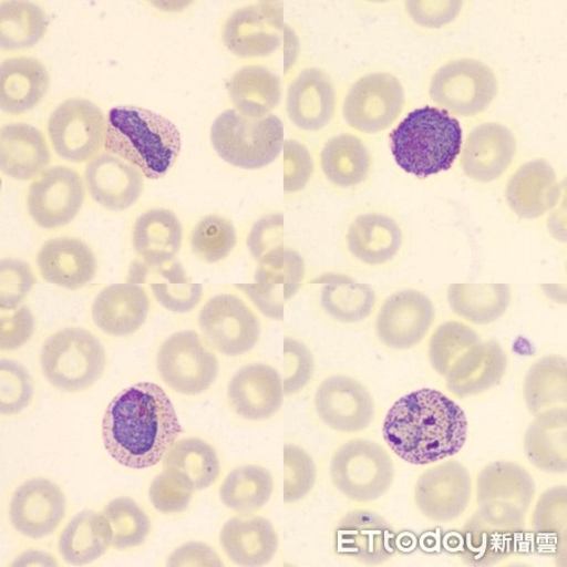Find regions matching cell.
I'll list each match as a JSON object with an SVG mask.
<instances>
[{
  "mask_svg": "<svg viewBox=\"0 0 567 567\" xmlns=\"http://www.w3.org/2000/svg\"><path fill=\"white\" fill-rule=\"evenodd\" d=\"M102 432L109 455L141 471L166 458L183 429L167 392L157 383L140 382L109 402Z\"/></svg>",
  "mask_w": 567,
  "mask_h": 567,
  "instance_id": "cell-1",
  "label": "cell"
},
{
  "mask_svg": "<svg viewBox=\"0 0 567 567\" xmlns=\"http://www.w3.org/2000/svg\"><path fill=\"white\" fill-rule=\"evenodd\" d=\"M383 439L401 461L430 465L458 454L468 435L464 410L443 392L422 389L395 402L383 422Z\"/></svg>",
  "mask_w": 567,
  "mask_h": 567,
  "instance_id": "cell-2",
  "label": "cell"
},
{
  "mask_svg": "<svg viewBox=\"0 0 567 567\" xmlns=\"http://www.w3.org/2000/svg\"><path fill=\"white\" fill-rule=\"evenodd\" d=\"M105 151L133 164L145 178L166 177L182 148L178 127L169 118L140 106L109 110Z\"/></svg>",
  "mask_w": 567,
  "mask_h": 567,
  "instance_id": "cell-3",
  "label": "cell"
},
{
  "mask_svg": "<svg viewBox=\"0 0 567 567\" xmlns=\"http://www.w3.org/2000/svg\"><path fill=\"white\" fill-rule=\"evenodd\" d=\"M462 145L458 118L435 106L413 110L390 135L391 153L398 166L417 178L450 171L462 153Z\"/></svg>",
  "mask_w": 567,
  "mask_h": 567,
  "instance_id": "cell-4",
  "label": "cell"
},
{
  "mask_svg": "<svg viewBox=\"0 0 567 567\" xmlns=\"http://www.w3.org/2000/svg\"><path fill=\"white\" fill-rule=\"evenodd\" d=\"M209 142L228 166L258 171L279 158L286 143V130L277 115L249 117L227 109L209 130Z\"/></svg>",
  "mask_w": 567,
  "mask_h": 567,
  "instance_id": "cell-5",
  "label": "cell"
},
{
  "mask_svg": "<svg viewBox=\"0 0 567 567\" xmlns=\"http://www.w3.org/2000/svg\"><path fill=\"white\" fill-rule=\"evenodd\" d=\"M40 365L52 388L69 393L86 391L103 378L105 347L89 329L63 328L44 341Z\"/></svg>",
  "mask_w": 567,
  "mask_h": 567,
  "instance_id": "cell-6",
  "label": "cell"
},
{
  "mask_svg": "<svg viewBox=\"0 0 567 567\" xmlns=\"http://www.w3.org/2000/svg\"><path fill=\"white\" fill-rule=\"evenodd\" d=\"M536 496V483L523 465L493 462L477 478L478 514L488 523L520 533Z\"/></svg>",
  "mask_w": 567,
  "mask_h": 567,
  "instance_id": "cell-7",
  "label": "cell"
},
{
  "mask_svg": "<svg viewBox=\"0 0 567 567\" xmlns=\"http://www.w3.org/2000/svg\"><path fill=\"white\" fill-rule=\"evenodd\" d=\"M334 487L357 503L379 501L395 481V465L385 447L369 439H353L334 452L329 466Z\"/></svg>",
  "mask_w": 567,
  "mask_h": 567,
  "instance_id": "cell-8",
  "label": "cell"
},
{
  "mask_svg": "<svg viewBox=\"0 0 567 567\" xmlns=\"http://www.w3.org/2000/svg\"><path fill=\"white\" fill-rule=\"evenodd\" d=\"M155 364L162 381L183 396L204 395L219 374L215 351L192 329L167 337L159 346Z\"/></svg>",
  "mask_w": 567,
  "mask_h": 567,
  "instance_id": "cell-9",
  "label": "cell"
},
{
  "mask_svg": "<svg viewBox=\"0 0 567 567\" xmlns=\"http://www.w3.org/2000/svg\"><path fill=\"white\" fill-rule=\"evenodd\" d=\"M498 79L487 63L455 59L439 68L430 80L429 95L445 112L463 117L477 116L495 102Z\"/></svg>",
  "mask_w": 567,
  "mask_h": 567,
  "instance_id": "cell-10",
  "label": "cell"
},
{
  "mask_svg": "<svg viewBox=\"0 0 567 567\" xmlns=\"http://www.w3.org/2000/svg\"><path fill=\"white\" fill-rule=\"evenodd\" d=\"M406 103L401 80L386 71H374L352 82L342 103V116L354 132L377 135L398 122Z\"/></svg>",
  "mask_w": 567,
  "mask_h": 567,
  "instance_id": "cell-11",
  "label": "cell"
},
{
  "mask_svg": "<svg viewBox=\"0 0 567 567\" xmlns=\"http://www.w3.org/2000/svg\"><path fill=\"white\" fill-rule=\"evenodd\" d=\"M107 118L94 102L68 99L53 110L48 122L52 150L62 161L84 163L105 145Z\"/></svg>",
  "mask_w": 567,
  "mask_h": 567,
  "instance_id": "cell-12",
  "label": "cell"
},
{
  "mask_svg": "<svg viewBox=\"0 0 567 567\" xmlns=\"http://www.w3.org/2000/svg\"><path fill=\"white\" fill-rule=\"evenodd\" d=\"M197 324L204 341L226 357L249 353L260 341L261 323L258 315L233 292H221L209 298L199 310Z\"/></svg>",
  "mask_w": 567,
  "mask_h": 567,
  "instance_id": "cell-13",
  "label": "cell"
},
{
  "mask_svg": "<svg viewBox=\"0 0 567 567\" xmlns=\"http://www.w3.org/2000/svg\"><path fill=\"white\" fill-rule=\"evenodd\" d=\"M306 272L301 255L282 244L258 261L254 282L235 284V288L244 292L264 317L282 320L286 305L303 286Z\"/></svg>",
  "mask_w": 567,
  "mask_h": 567,
  "instance_id": "cell-14",
  "label": "cell"
},
{
  "mask_svg": "<svg viewBox=\"0 0 567 567\" xmlns=\"http://www.w3.org/2000/svg\"><path fill=\"white\" fill-rule=\"evenodd\" d=\"M284 41L286 22L280 3L259 2L237 8L224 23L225 48L239 59L270 58Z\"/></svg>",
  "mask_w": 567,
  "mask_h": 567,
  "instance_id": "cell-15",
  "label": "cell"
},
{
  "mask_svg": "<svg viewBox=\"0 0 567 567\" xmlns=\"http://www.w3.org/2000/svg\"><path fill=\"white\" fill-rule=\"evenodd\" d=\"M85 198V181L80 173L68 166H53L33 179L25 206L37 226L58 230L75 221Z\"/></svg>",
  "mask_w": 567,
  "mask_h": 567,
  "instance_id": "cell-16",
  "label": "cell"
},
{
  "mask_svg": "<svg viewBox=\"0 0 567 567\" xmlns=\"http://www.w3.org/2000/svg\"><path fill=\"white\" fill-rule=\"evenodd\" d=\"M472 497V475L458 461L432 466L420 475L415 486L420 514L437 524L461 518L470 508Z\"/></svg>",
  "mask_w": 567,
  "mask_h": 567,
  "instance_id": "cell-17",
  "label": "cell"
},
{
  "mask_svg": "<svg viewBox=\"0 0 567 567\" xmlns=\"http://www.w3.org/2000/svg\"><path fill=\"white\" fill-rule=\"evenodd\" d=\"M435 322L433 301L416 289L392 292L379 309L377 333L393 351H408L422 343Z\"/></svg>",
  "mask_w": 567,
  "mask_h": 567,
  "instance_id": "cell-18",
  "label": "cell"
},
{
  "mask_svg": "<svg viewBox=\"0 0 567 567\" xmlns=\"http://www.w3.org/2000/svg\"><path fill=\"white\" fill-rule=\"evenodd\" d=\"M68 514L65 493L45 478L23 482L9 502V520L16 532L31 539H42L56 533Z\"/></svg>",
  "mask_w": 567,
  "mask_h": 567,
  "instance_id": "cell-19",
  "label": "cell"
},
{
  "mask_svg": "<svg viewBox=\"0 0 567 567\" xmlns=\"http://www.w3.org/2000/svg\"><path fill=\"white\" fill-rule=\"evenodd\" d=\"M315 405L320 422L343 434L363 432L377 413L369 389L343 374H334L320 382Z\"/></svg>",
  "mask_w": 567,
  "mask_h": 567,
  "instance_id": "cell-20",
  "label": "cell"
},
{
  "mask_svg": "<svg viewBox=\"0 0 567 567\" xmlns=\"http://www.w3.org/2000/svg\"><path fill=\"white\" fill-rule=\"evenodd\" d=\"M395 538L392 526L377 512L354 509L336 528V551L364 565H381L395 555Z\"/></svg>",
  "mask_w": 567,
  "mask_h": 567,
  "instance_id": "cell-21",
  "label": "cell"
},
{
  "mask_svg": "<svg viewBox=\"0 0 567 567\" xmlns=\"http://www.w3.org/2000/svg\"><path fill=\"white\" fill-rule=\"evenodd\" d=\"M84 181L91 199L107 212L132 208L143 195V173L116 155L97 154L85 167Z\"/></svg>",
  "mask_w": 567,
  "mask_h": 567,
  "instance_id": "cell-22",
  "label": "cell"
},
{
  "mask_svg": "<svg viewBox=\"0 0 567 567\" xmlns=\"http://www.w3.org/2000/svg\"><path fill=\"white\" fill-rule=\"evenodd\" d=\"M337 103L333 81L319 68L301 70L287 90V114L299 131H324L333 122Z\"/></svg>",
  "mask_w": 567,
  "mask_h": 567,
  "instance_id": "cell-23",
  "label": "cell"
},
{
  "mask_svg": "<svg viewBox=\"0 0 567 567\" xmlns=\"http://www.w3.org/2000/svg\"><path fill=\"white\" fill-rule=\"evenodd\" d=\"M284 395L280 373L265 363L244 365L227 386V399L235 413L255 423L276 416L282 406Z\"/></svg>",
  "mask_w": 567,
  "mask_h": 567,
  "instance_id": "cell-24",
  "label": "cell"
},
{
  "mask_svg": "<svg viewBox=\"0 0 567 567\" xmlns=\"http://www.w3.org/2000/svg\"><path fill=\"white\" fill-rule=\"evenodd\" d=\"M126 281L148 286L155 301L171 313H190L204 297V287L190 280L177 259L163 262L135 259L127 271Z\"/></svg>",
  "mask_w": 567,
  "mask_h": 567,
  "instance_id": "cell-25",
  "label": "cell"
},
{
  "mask_svg": "<svg viewBox=\"0 0 567 567\" xmlns=\"http://www.w3.org/2000/svg\"><path fill=\"white\" fill-rule=\"evenodd\" d=\"M517 153V142L508 126L483 123L466 136L462 153V169L466 177L480 183L501 178Z\"/></svg>",
  "mask_w": 567,
  "mask_h": 567,
  "instance_id": "cell-26",
  "label": "cell"
},
{
  "mask_svg": "<svg viewBox=\"0 0 567 567\" xmlns=\"http://www.w3.org/2000/svg\"><path fill=\"white\" fill-rule=\"evenodd\" d=\"M35 267L51 286L80 290L95 279L99 265L85 241L78 237H53L37 252Z\"/></svg>",
  "mask_w": 567,
  "mask_h": 567,
  "instance_id": "cell-27",
  "label": "cell"
},
{
  "mask_svg": "<svg viewBox=\"0 0 567 567\" xmlns=\"http://www.w3.org/2000/svg\"><path fill=\"white\" fill-rule=\"evenodd\" d=\"M151 312V298L143 286L113 284L99 292L91 317L95 326L110 337L124 338L141 331Z\"/></svg>",
  "mask_w": 567,
  "mask_h": 567,
  "instance_id": "cell-28",
  "label": "cell"
},
{
  "mask_svg": "<svg viewBox=\"0 0 567 567\" xmlns=\"http://www.w3.org/2000/svg\"><path fill=\"white\" fill-rule=\"evenodd\" d=\"M404 246V231L398 219L382 213L353 217L346 233V248L365 267H383L395 260Z\"/></svg>",
  "mask_w": 567,
  "mask_h": 567,
  "instance_id": "cell-29",
  "label": "cell"
},
{
  "mask_svg": "<svg viewBox=\"0 0 567 567\" xmlns=\"http://www.w3.org/2000/svg\"><path fill=\"white\" fill-rule=\"evenodd\" d=\"M561 197L559 178L551 164L538 158L523 164L508 181L506 198L512 213L536 219L550 213Z\"/></svg>",
  "mask_w": 567,
  "mask_h": 567,
  "instance_id": "cell-30",
  "label": "cell"
},
{
  "mask_svg": "<svg viewBox=\"0 0 567 567\" xmlns=\"http://www.w3.org/2000/svg\"><path fill=\"white\" fill-rule=\"evenodd\" d=\"M219 545L237 566L270 564L279 550V536L269 519L260 516L234 517L219 532Z\"/></svg>",
  "mask_w": 567,
  "mask_h": 567,
  "instance_id": "cell-31",
  "label": "cell"
},
{
  "mask_svg": "<svg viewBox=\"0 0 567 567\" xmlns=\"http://www.w3.org/2000/svg\"><path fill=\"white\" fill-rule=\"evenodd\" d=\"M52 154L44 134L31 124L9 123L0 133V167L9 178L32 181L48 171Z\"/></svg>",
  "mask_w": 567,
  "mask_h": 567,
  "instance_id": "cell-32",
  "label": "cell"
},
{
  "mask_svg": "<svg viewBox=\"0 0 567 567\" xmlns=\"http://www.w3.org/2000/svg\"><path fill=\"white\" fill-rule=\"evenodd\" d=\"M50 89V73L35 58L14 56L0 66V107L7 115L20 116L42 103Z\"/></svg>",
  "mask_w": 567,
  "mask_h": 567,
  "instance_id": "cell-33",
  "label": "cell"
},
{
  "mask_svg": "<svg viewBox=\"0 0 567 567\" xmlns=\"http://www.w3.org/2000/svg\"><path fill=\"white\" fill-rule=\"evenodd\" d=\"M507 355L495 341H481L466 351L444 378L447 391L460 399L481 395L502 381Z\"/></svg>",
  "mask_w": 567,
  "mask_h": 567,
  "instance_id": "cell-34",
  "label": "cell"
},
{
  "mask_svg": "<svg viewBox=\"0 0 567 567\" xmlns=\"http://www.w3.org/2000/svg\"><path fill=\"white\" fill-rule=\"evenodd\" d=\"M181 219L169 208L154 207L136 217L132 244L138 258L146 262L177 259L185 239Z\"/></svg>",
  "mask_w": 567,
  "mask_h": 567,
  "instance_id": "cell-35",
  "label": "cell"
},
{
  "mask_svg": "<svg viewBox=\"0 0 567 567\" xmlns=\"http://www.w3.org/2000/svg\"><path fill=\"white\" fill-rule=\"evenodd\" d=\"M319 167L332 186L342 189L359 187L370 176L371 153L359 135L338 133L320 150Z\"/></svg>",
  "mask_w": 567,
  "mask_h": 567,
  "instance_id": "cell-36",
  "label": "cell"
},
{
  "mask_svg": "<svg viewBox=\"0 0 567 567\" xmlns=\"http://www.w3.org/2000/svg\"><path fill=\"white\" fill-rule=\"evenodd\" d=\"M567 413L565 406L536 415L525 435V453L537 470L550 474L567 471Z\"/></svg>",
  "mask_w": 567,
  "mask_h": 567,
  "instance_id": "cell-37",
  "label": "cell"
},
{
  "mask_svg": "<svg viewBox=\"0 0 567 567\" xmlns=\"http://www.w3.org/2000/svg\"><path fill=\"white\" fill-rule=\"evenodd\" d=\"M320 286L319 303L328 317L344 324L368 319L378 305L377 292L344 274L327 272L313 284Z\"/></svg>",
  "mask_w": 567,
  "mask_h": 567,
  "instance_id": "cell-38",
  "label": "cell"
},
{
  "mask_svg": "<svg viewBox=\"0 0 567 567\" xmlns=\"http://www.w3.org/2000/svg\"><path fill=\"white\" fill-rule=\"evenodd\" d=\"M228 99L236 112L249 117L271 115L281 102V80L262 65H246L227 81Z\"/></svg>",
  "mask_w": 567,
  "mask_h": 567,
  "instance_id": "cell-39",
  "label": "cell"
},
{
  "mask_svg": "<svg viewBox=\"0 0 567 567\" xmlns=\"http://www.w3.org/2000/svg\"><path fill=\"white\" fill-rule=\"evenodd\" d=\"M113 546L112 529L102 512L82 511L63 528L58 542L62 560L80 566L97 561Z\"/></svg>",
  "mask_w": 567,
  "mask_h": 567,
  "instance_id": "cell-40",
  "label": "cell"
},
{
  "mask_svg": "<svg viewBox=\"0 0 567 567\" xmlns=\"http://www.w3.org/2000/svg\"><path fill=\"white\" fill-rule=\"evenodd\" d=\"M519 533L488 523L478 512L466 520L461 534L463 560L473 566H492L515 555Z\"/></svg>",
  "mask_w": 567,
  "mask_h": 567,
  "instance_id": "cell-41",
  "label": "cell"
},
{
  "mask_svg": "<svg viewBox=\"0 0 567 567\" xmlns=\"http://www.w3.org/2000/svg\"><path fill=\"white\" fill-rule=\"evenodd\" d=\"M512 300L507 284H452L447 303L465 322L487 326L506 315Z\"/></svg>",
  "mask_w": 567,
  "mask_h": 567,
  "instance_id": "cell-42",
  "label": "cell"
},
{
  "mask_svg": "<svg viewBox=\"0 0 567 567\" xmlns=\"http://www.w3.org/2000/svg\"><path fill=\"white\" fill-rule=\"evenodd\" d=\"M274 478L271 473L260 465L237 466L226 475L218 489L223 505L241 516H250L268 505L272 497Z\"/></svg>",
  "mask_w": 567,
  "mask_h": 567,
  "instance_id": "cell-43",
  "label": "cell"
},
{
  "mask_svg": "<svg viewBox=\"0 0 567 567\" xmlns=\"http://www.w3.org/2000/svg\"><path fill=\"white\" fill-rule=\"evenodd\" d=\"M50 18L44 9L31 2L0 4V48L3 51L29 50L48 33Z\"/></svg>",
  "mask_w": 567,
  "mask_h": 567,
  "instance_id": "cell-44",
  "label": "cell"
},
{
  "mask_svg": "<svg viewBox=\"0 0 567 567\" xmlns=\"http://www.w3.org/2000/svg\"><path fill=\"white\" fill-rule=\"evenodd\" d=\"M566 360L561 355H545L528 370L524 385L526 405L534 415L566 405Z\"/></svg>",
  "mask_w": 567,
  "mask_h": 567,
  "instance_id": "cell-45",
  "label": "cell"
},
{
  "mask_svg": "<svg viewBox=\"0 0 567 567\" xmlns=\"http://www.w3.org/2000/svg\"><path fill=\"white\" fill-rule=\"evenodd\" d=\"M164 465L185 474L196 491L213 487L221 474V464L214 446L199 437L177 441L164 458Z\"/></svg>",
  "mask_w": 567,
  "mask_h": 567,
  "instance_id": "cell-46",
  "label": "cell"
},
{
  "mask_svg": "<svg viewBox=\"0 0 567 567\" xmlns=\"http://www.w3.org/2000/svg\"><path fill=\"white\" fill-rule=\"evenodd\" d=\"M113 535L115 550H131L146 542L152 532L148 514L138 502L130 497L110 501L104 508Z\"/></svg>",
  "mask_w": 567,
  "mask_h": 567,
  "instance_id": "cell-47",
  "label": "cell"
},
{
  "mask_svg": "<svg viewBox=\"0 0 567 567\" xmlns=\"http://www.w3.org/2000/svg\"><path fill=\"white\" fill-rule=\"evenodd\" d=\"M566 487H554L538 498L532 517V526L539 546L556 553L566 551Z\"/></svg>",
  "mask_w": 567,
  "mask_h": 567,
  "instance_id": "cell-48",
  "label": "cell"
},
{
  "mask_svg": "<svg viewBox=\"0 0 567 567\" xmlns=\"http://www.w3.org/2000/svg\"><path fill=\"white\" fill-rule=\"evenodd\" d=\"M239 243L231 219L219 215L200 218L189 236V246L198 259L218 264L228 258Z\"/></svg>",
  "mask_w": 567,
  "mask_h": 567,
  "instance_id": "cell-49",
  "label": "cell"
},
{
  "mask_svg": "<svg viewBox=\"0 0 567 567\" xmlns=\"http://www.w3.org/2000/svg\"><path fill=\"white\" fill-rule=\"evenodd\" d=\"M481 341L478 333L470 326L458 322V320H447L439 326L430 338V364L436 373L445 378L455 361Z\"/></svg>",
  "mask_w": 567,
  "mask_h": 567,
  "instance_id": "cell-50",
  "label": "cell"
},
{
  "mask_svg": "<svg viewBox=\"0 0 567 567\" xmlns=\"http://www.w3.org/2000/svg\"><path fill=\"white\" fill-rule=\"evenodd\" d=\"M282 454V498L287 505H291L303 501L313 491L317 483V465L312 455L296 444L284 446Z\"/></svg>",
  "mask_w": 567,
  "mask_h": 567,
  "instance_id": "cell-51",
  "label": "cell"
},
{
  "mask_svg": "<svg viewBox=\"0 0 567 567\" xmlns=\"http://www.w3.org/2000/svg\"><path fill=\"white\" fill-rule=\"evenodd\" d=\"M196 488L185 474L175 468L161 472L151 484L148 496L152 506L164 515H176L185 512Z\"/></svg>",
  "mask_w": 567,
  "mask_h": 567,
  "instance_id": "cell-52",
  "label": "cell"
},
{
  "mask_svg": "<svg viewBox=\"0 0 567 567\" xmlns=\"http://www.w3.org/2000/svg\"><path fill=\"white\" fill-rule=\"evenodd\" d=\"M0 410L6 416L22 413L32 404L34 382L20 362L3 359L0 362Z\"/></svg>",
  "mask_w": 567,
  "mask_h": 567,
  "instance_id": "cell-53",
  "label": "cell"
},
{
  "mask_svg": "<svg viewBox=\"0 0 567 567\" xmlns=\"http://www.w3.org/2000/svg\"><path fill=\"white\" fill-rule=\"evenodd\" d=\"M37 284L29 261L3 258L0 262V307L4 312L20 308Z\"/></svg>",
  "mask_w": 567,
  "mask_h": 567,
  "instance_id": "cell-54",
  "label": "cell"
},
{
  "mask_svg": "<svg viewBox=\"0 0 567 567\" xmlns=\"http://www.w3.org/2000/svg\"><path fill=\"white\" fill-rule=\"evenodd\" d=\"M284 393L291 396L305 390L310 380H312L316 371V361L309 347L296 340V338L287 337L282 344Z\"/></svg>",
  "mask_w": 567,
  "mask_h": 567,
  "instance_id": "cell-55",
  "label": "cell"
},
{
  "mask_svg": "<svg viewBox=\"0 0 567 567\" xmlns=\"http://www.w3.org/2000/svg\"><path fill=\"white\" fill-rule=\"evenodd\" d=\"M284 192L298 194L309 185L315 173V161L307 145L296 140L284 143Z\"/></svg>",
  "mask_w": 567,
  "mask_h": 567,
  "instance_id": "cell-56",
  "label": "cell"
},
{
  "mask_svg": "<svg viewBox=\"0 0 567 567\" xmlns=\"http://www.w3.org/2000/svg\"><path fill=\"white\" fill-rule=\"evenodd\" d=\"M35 331V319L29 307H20L11 312L2 310L0 326V349L12 352L22 349Z\"/></svg>",
  "mask_w": 567,
  "mask_h": 567,
  "instance_id": "cell-57",
  "label": "cell"
},
{
  "mask_svg": "<svg viewBox=\"0 0 567 567\" xmlns=\"http://www.w3.org/2000/svg\"><path fill=\"white\" fill-rule=\"evenodd\" d=\"M284 244V216L269 214L260 217L249 231L248 250L255 261H259L265 254Z\"/></svg>",
  "mask_w": 567,
  "mask_h": 567,
  "instance_id": "cell-58",
  "label": "cell"
},
{
  "mask_svg": "<svg viewBox=\"0 0 567 567\" xmlns=\"http://www.w3.org/2000/svg\"><path fill=\"white\" fill-rule=\"evenodd\" d=\"M409 16L424 29H443L460 17L462 2H410L406 4Z\"/></svg>",
  "mask_w": 567,
  "mask_h": 567,
  "instance_id": "cell-59",
  "label": "cell"
},
{
  "mask_svg": "<svg viewBox=\"0 0 567 567\" xmlns=\"http://www.w3.org/2000/svg\"><path fill=\"white\" fill-rule=\"evenodd\" d=\"M168 566H224L221 557L212 546L190 542L173 551L166 563Z\"/></svg>",
  "mask_w": 567,
  "mask_h": 567,
  "instance_id": "cell-60",
  "label": "cell"
},
{
  "mask_svg": "<svg viewBox=\"0 0 567 567\" xmlns=\"http://www.w3.org/2000/svg\"><path fill=\"white\" fill-rule=\"evenodd\" d=\"M13 565H42V566H58L59 563L54 557L48 553L30 550L18 556Z\"/></svg>",
  "mask_w": 567,
  "mask_h": 567,
  "instance_id": "cell-61",
  "label": "cell"
}]
</instances>
